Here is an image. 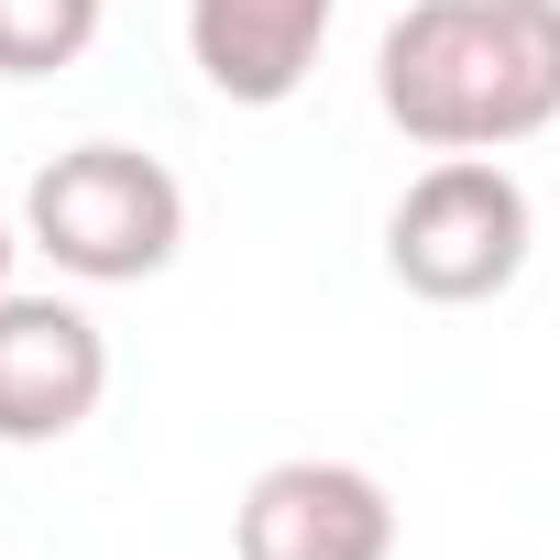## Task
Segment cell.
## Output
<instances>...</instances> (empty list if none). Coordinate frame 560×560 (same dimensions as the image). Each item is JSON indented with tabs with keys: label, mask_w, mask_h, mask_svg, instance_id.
<instances>
[{
	"label": "cell",
	"mask_w": 560,
	"mask_h": 560,
	"mask_svg": "<svg viewBox=\"0 0 560 560\" xmlns=\"http://www.w3.org/2000/svg\"><path fill=\"white\" fill-rule=\"evenodd\" d=\"M374 100L429 154H505L560 121V0H407L374 45Z\"/></svg>",
	"instance_id": "cell-1"
},
{
	"label": "cell",
	"mask_w": 560,
	"mask_h": 560,
	"mask_svg": "<svg viewBox=\"0 0 560 560\" xmlns=\"http://www.w3.org/2000/svg\"><path fill=\"white\" fill-rule=\"evenodd\" d=\"M23 242L78 287H143L187 242V187L143 143H67L23 187Z\"/></svg>",
	"instance_id": "cell-2"
},
{
	"label": "cell",
	"mask_w": 560,
	"mask_h": 560,
	"mask_svg": "<svg viewBox=\"0 0 560 560\" xmlns=\"http://www.w3.org/2000/svg\"><path fill=\"white\" fill-rule=\"evenodd\" d=\"M538 209L516 187L505 154H440L429 176H407V198L385 209V275L429 308H483L527 275Z\"/></svg>",
	"instance_id": "cell-3"
},
{
	"label": "cell",
	"mask_w": 560,
	"mask_h": 560,
	"mask_svg": "<svg viewBox=\"0 0 560 560\" xmlns=\"http://www.w3.org/2000/svg\"><path fill=\"white\" fill-rule=\"evenodd\" d=\"M242 560H396V494L363 462H264L231 505Z\"/></svg>",
	"instance_id": "cell-4"
},
{
	"label": "cell",
	"mask_w": 560,
	"mask_h": 560,
	"mask_svg": "<svg viewBox=\"0 0 560 560\" xmlns=\"http://www.w3.org/2000/svg\"><path fill=\"white\" fill-rule=\"evenodd\" d=\"M110 341L78 298H0V451H56L100 418Z\"/></svg>",
	"instance_id": "cell-5"
},
{
	"label": "cell",
	"mask_w": 560,
	"mask_h": 560,
	"mask_svg": "<svg viewBox=\"0 0 560 560\" xmlns=\"http://www.w3.org/2000/svg\"><path fill=\"white\" fill-rule=\"evenodd\" d=\"M341 0H187V56L209 78V100L231 110H287L330 45Z\"/></svg>",
	"instance_id": "cell-6"
},
{
	"label": "cell",
	"mask_w": 560,
	"mask_h": 560,
	"mask_svg": "<svg viewBox=\"0 0 560 560\" xmlns=\"http://www.w3.org/2000/svg\"><path fill=\"white\" fill-rule=\"evenodd\" d=\"M110 0H0V78H56L100 45Z\"/></svg>",
	"instance_id": "cell-7"
},
{
	"label": "cell",
	"mask_w": 560,
	"mask_h": 560,
	"mask_svg": "<svg viewBox=\"0 0 560 560\" xmlns=\"http://www.w3.org/2000/svg\"><path fill=\"white\" fill-rule=\"evenodd\" d=\"M12 253H23V242H12V220H0V298H12Z\"/></svg>",
	"instance_id": "cell-8"
}]
</instances>
